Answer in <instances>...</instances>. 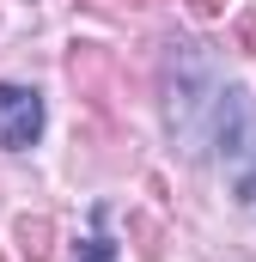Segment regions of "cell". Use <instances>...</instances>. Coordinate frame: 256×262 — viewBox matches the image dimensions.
<instances>
[{
	"label": "cell",
	"mask_w": 256,
	"mask_h": 262,
	"mask_svg": "<svg viewBox=\"0 0 256 262\" xmlns=\"http://www.w3.org/2000/svg\"><path fill=\"white\" fill-rule=\"evenodd\" d=\"M220 73L207 61L201 43H171L165 55V116H171V134L201 146L207 140V122H214V104H220Z\"/></svg>",
	"instance_id": "6da1fadb"
},
{
	"label": "cell",
	"mask_w": 256,
	"mask_h": 262,
	"mask_svg": "<svg viewBox=\"0 0 256 262\" xmlns=\"http://www.w3.org/2000/svg\"><path fill=\"white\" fill-rule=\"evenodd\" d=\"M207 146L220 152V171H226V189L232 201L256 220V98L250 92H220L214 104V122H207Z\"/></svg>",
	"instance_id": "7a4b0ae2"
},
{
	"label": "cell",
	"mask_w": 256,
	"mask_h": 262,
	"mask_svg": "<svg viewBox=\"0 0 256 262\" xmlns=\"http://www.w3.org/2000/svg\"><path fill=\"white\" fill-rule=\"evenodd\" d=\"M43 134V92L37 85H0V146L25 152Z\"/></svg>",
	"instance_id": "3957f363"
},
{
	"label": "cell",
	"mask_w": 256,
	"mask_h": 262,
	"mask_svg": "<svg viewBox=\"0 0 256 262\" xmlns=\"http://www.w3.org/2000/svg\"><path fill=\"white\" fill-rule=\"evenodd\" d=\"M55 238V226H49V213H25L18 220V250H25V262H49V244Z\"/></svg>",
	"instance_id": "277c9868"
},
{
	"label": "cell",
	"mask_w": 256,
	"mask_h": 262,
	"mask_svg": "<svg viewBox=\"0 0 256 262\" xmlns=\"http://www.w3.org/2000/svg\"><path fill=\"white\" fill-rule=\"evenodd\" d=\"M79 262H116V244L104 238V213H98V226H92V238L79 244Z\"/></svg>",
	"instance_id": "5b68a950"
},
{
	"label": "cell",
	"mask_w": 256,
	"mask_h": 262,
	"mask_svg": "<svg viewBox=\"0 0 256 262\" xmlns=\"http://www.w3.org/2000/svg\"><path fill=\"white\" fill-rule=\"evenodd\" d=\"M189 12H195V18H220V12H226V0H189Z\"/></svg>",
	"instance_id": "8992f818"
},
{
	"label": "cell",
	"mask_w": 256,
	"mask_h": 262,
	"mask_svg": "<svg viewBox=\"0 0 256 262\" xmlns=\"http://www.w3.org/2000/svg\"><path fill=\"white\" fill-rule=\"evenodd\" d=\"M128 6H146V0H128Z\"/></svg>",
	"instance_id": "52a82bcc"
}]
</instances>
